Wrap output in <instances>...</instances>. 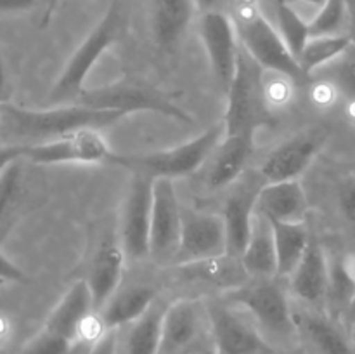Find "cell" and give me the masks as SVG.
Returning <instances> with one entry per match:
<instances>
[{
  "label": "cell",
  "mask_w": 355,
  "mask_h": 354,
  "mask_svg": "<svg viewBox=\"0 0 355 354\" xmlns=\"http://www.w3.org/2000/svg\"><path fill=\"white\" fill-rule=\"evenodd\" d=\"M127 117L116 110H97L85 104L58 106L51 110H26L2 103L3 127L26 137H62L83 128H103Z\"/></svg>",
  "instance_id": "obj_1"
},
{
  "label": "cell",
  "mask_w": 355,
  "mask_h": 354,
  "mask_svg": "<svg viewBox=\"0 0 355 354\" xmlns=\"http://www.w3.org/2000/svg\"><path fill=\"white\" fill-rule=\"evenodd\" d=\"M239 40L246 54L262 68L288 76L293 82L307 78L300 61L290 51L279 30L259 12L255 0H243L239 7Z\"/></svg>",
  "instance_id": "obj_2"
},
{
  "label": "cell",
  "mask_w": 355,
  "mask_h": 354,
  "mask_svg": "<svg viewBox=\"0 0 355 354\" xmlns=\"http://www.w3.org/2000/svg\"><path fill=\"white\" fill-rule=\"evenodd\" d=\"M225 124L211 125L198 137L175 146L172 149L148 153V155H113L110 163L125 167L132 172L148 174L151 177H173L193 174L203 165L205 160L224 141Z\"/></svg>",
  "instance_id": "obj_3"
},
{
  "label": "cell",
  "mask_w": 355,
  "mask_h": 354,
  "mask_svg": "<svg viewBox=\"0 0 355 354\" xmlns=\"http://www.w3.org/2000/svg\"><path fill=\"white\" fill-rule=\"evenodd\" d=\"M111 151L107 142L97 128H83L62 137L45 142H28V144L3 146L2 163L12 160H30L35 163H110Z\"/></svg>",
  "instance_id": "obj_4"
},
{
  "label": "cell",
  "mask_w": 355,
  "mask_h": 354,
  "mask_svg": "<svg viewBox=\"0 0 355 354\" xmlns=\"http://www.w3.org/2000/svg\"><path fill=\"white\" fill-rule=\"evenodd\" d=\"M121 24V9L118 2H113L107 7L106 14L99 21L96 28L89 33V37L82 42L68 65L62 69L61 76L51 90L49 99L52 103H64V101L80 99L85 90V80L92 71L94 65L101 59V56L116 42Z\"/></svg>",
  "instance_id": "obj_5"
},
{
  "label": "cell",
  "mask_w": 355,
  "mask_h": 354,
  "mask_svg": "<svg viewBox=\"0 0 355 354\" xmlns=\"http://www.w3.org/2000/svg\"><path fill=\"white\" fill-rule=\"evenodd\" d=\"M227 298L245 307L266 335L290 340L298 330L286 290L274 278H253L231 292Z\"/></svg>",
  "instance_id": "obj_6"
},
{
  "label": "cell",
  "mask_w": 355,
  "mask_h": 354,
  "mask_svg": "<svg viewBox=\"0 0 355 354\" xmlns=\"http://www.w3.org/2000/svg\"><path fill=\"white\" fill-rule=\"evenodd\" d=\"M78 104L97 108V110H116L121 113L153 111L173 120L193 124V117L182 108L177 106L165 92L142 82H116L101 89L83 90Z\"/></svg>",
  "instance_id": "obj_7"
},
{
  "label": "cell",
  "mask_w": 355,
  "mask_h": 354,
  "mask_svg": "<svg viewBox=\"0 0 355 354\" xmlns=\"http://www.w3.org/2000/svg\"><path fill=\"white\" fill-rule=\"evenodd\" d=\"M153 180L148 174L134 172L121 214L120 243L130 260L151 257L153 221Z\"/></svg>",
  "instance_id": "obj_8"
},
{
  "label": "cell",
  "mask_w": 355,
  "mask_h": 354,
  "mask_svg": "<svg viewBox=\"0 0 355 354\" xmlns=\"http://www.w3.org/2000/svg\"><path fill=\"white\" fill-rule=\"evenodd\" d=\"M198 31L210 59L215 80L222 87V90L227 92L238 69L239 54H241L238 26L232 23L227 14L214 9L201 12Z\"/></svg>",
  "instance_id": "obj_9"
},
{
  "label": "cell",
  "mask_w": 355,
  "mask_h": 354,
  "mask_svg": "<svg viewBox=\"0 0 355 354\" xmlns=\"http://www.w3.org/2000/svg\"><path fill=\"white\" fill-rule=\"evenodd\" d=\"M182 233V208L173 179L155 177L153 180L151 257L156 262H175Z\"/></svg>",
  "instance_id": "obj_10"
},
{
  "label": "cell",
  "mask_w": 355,
  "mask_h": 354,
  "mask_svg": "<svg viewBox=\"0 0 355 354\" xmlns=\"http://www.w3.org/2000/svg\"><path fill=\"white\" fill-rule=\"evenodd\" d=\"M263 90L259 89V76L245 54H239L238 69L227 90V110L224 124L225 135L257 130L266 124V111L262 108Z\"/></svg>",
  "instance_id": "obj_11"
},
{
  "label": "cell",
  "mask_w": 355,
  "mask_h": 354,
  "mask_svg": "<svg viewBox=\"0 0 355 354\" xmlns=\"http://www.w3.org/2000/svg\"><path fill=\"white\" fill-rule=\"evenodd\" d=\"M227 255L224 215L182 210L180 246L173 264L208 262Z\"/></svg>",
  "instance_id": "obj_12"
},
{
  "label": "cell",
  "mask_w": 355,
  "mask_h": 354,
  "mask_svg": "<svg viewBox=\"0 0 355 354\" xmlns=\"http://www.w3.org/2000/svg\"><path fill=\"white\" fill-rule=\"evenodd\" d=\"M326 137L328 132L324 128H309L284 141L263 160L260 169L262 179L266 183L298 179L314 162L324 146Z\"/></svg>",
  "instance_id": "obj_13"
},
{
  "label": "cell",
  "mask_w": 355,
  "mask_h": 354,
  "mask_svg": "<svg viewBox=\"0 0 355 354\" xmlns=\"http://www.w3.org/2000/svg\"><path fill=\"white\" fill-rule=\"evenodd\" d=\"M215 354H270L260 330L224 304L208 307Z\"/></svg>",
  "instance_id": "obj_14"
},
{
  "label": "cell",
  "mask_w": 355,
  "mask_h": 354,
  "mask_svg": "<svg viewBox=\"0 0 355 354\" xmlns=\"http://www.w3.org/2000/svg\"><path fill=\"white\" fill-rule=\"evenodd\" d=\"M201 330L198 301L179 298L165 309L159 354H189Z\"/></svg>",
  "instance_id": "obj_15"
},
{
  "label": "cell",
  "mask_w": 355,
  "mask_h": 354,
  "mask_svg": "<svg viewBox=\"0 0 355 354\" xmlns=\"http://www.w3.org/2000/svg\"><path fill=\"white\" fill-rule=\"evenodd\" d=\"M259 214L281 222H305L309 200L300 180L266 183L257 194Z\"/></svg>",
  "instance_id": "obj_16"
},
{
  "label": "cell",
  "mask_w": 355,
  "mask_h": 354,
  "mask_svg": "<svg viewBox=\"0 0 355 354\" xmlns=\"http://www.w3.org/2000/svg\"><path fill=\"white\" fill-rule=\"evenodd\" d=\"M94 312L97 311L89 283L87 280H80L73 283V287L66 292L59 304L52 309L44 328L78 344L80 328Z\"/></svg>",
  "instance_id": "obj_17"
},
{
  "label": "cell",
  "mask_w": 355,
  "mask_h": 354,
  "mask_svg": "<svg viewBox=\"0 0 355 354\" xmlns=\"http://www.w3.org/2000/svg\"><path fill=\"white\" fill-rule=\"evenodd\" d=\"M125 260H127V255L121 243L106 242L97 250L89 278H87L97 312L116 294L121 278H123Z\"/></svg>",
  "instance_id": "obj_18"
},
{
  "label": "cell",
  "mask_w": 355,
  "mask_h": 354,
  "mask_svg": "<svg viewBox=\"0 0 355 354\" xmlns=\"http://www.w3.org/2000/svg\"><path fill=\"white\" fill-rule=\"evenodd\" d=\"M290 287L293 294L307 304H321L328 297L329 262L315 239H311L304 259L290 276Z\"/></svg>",
  "instance_id": "obj_19"
},
{
  "label": "cell",
  "mask_w": 355,
  "mask_h": 354,
  "mask_svg": "<svg viewBox=\"0 0 355 354\" xmlns=\"http://www.w3.org/2000/svg\"><path fill=\"white\" fill-rule=\"evenodd\" d=\"M255 132L225 135L208 172V184L211 187H225L241 176L255 148Z\"/></svg>",
  "instance_id": "obj_20"
},
{
  "label": "cell",
  "mask_w": 355,
  "mask_h": 354,
  "mask_svg": "<svg viewBox=\"0 0 355 354\" xmlns=\"http://www.w3.org/2000/svg\"><path fill=\"white\" fill-rule=\"evenodd\" d=\"M259 189L252 191V193L250 191L232 193L225 203L224 214H222L225 222V233H227V255L236 257V259H241L250 242L257 214L255 203Z\"/></svg>",
  "instance_id": "obj_21"
},
{
  "label": "cell",
  "mask_w": 355,
  "mask_h": 354,
  "mask_svg": "<svg viewBox=\"0 0 355 354\" xmlns=\"http://www.w3.org/2000/svg\"><path fill=\"white\" fill-rule=\"evenodd\" d=\"M241 264L253 278H276L277 276V253L274 231L270 221L266 215L255 214L252 235L241 255Z\"/></svg>",
  "instance_id": "obj_22"
},
{
  "label": "cell",
  "mask_w": 355,
  "mask_h": 354,
  "mask_svg": "<svg viewBox=\"0 0 355 354\" xmlns=\"http://www.w3.org/2000/svg\"><path fill=\"white\" fill-rule=\"evenodd\" d=\"M194 0H153V33L159 47L179 44L194 16Z\"/></svg>",
  "instance_id": "obj_23"
},
{
  "label": "cell",
  "mask_w": 355,
  "mask_h": 354,
  "mask_svg": "<svg viewBox=\"0 0 355 354\" xmlns=\"http://www.w3.org/2000/svg\"><path fill=\"white\" fill-rule=\"evenodd\" d=\"M155 290L149 287H130L114 294L106 305L99 311L101 319L107 332L120 326L132 325L155 305Z\"/></svg>",
  "instance_id": "obj_24"
},
{
  "label": "cell",
  "mask_w": 355,
  "mask_h": 354,
  "mask_svg": "<svg viewBox=\"0 0 355 354\" xmlns=\"http://www.w3.org/2000/svg\"><path fill=\"white\" fill-rule=\"evenodd\" d=\"M269 219V217H267ZM277 253V276H291L311 243L305 222H281L269 219Z\"/></svg>",
  "instance_id": "obj_25"
},
{
  "label": "cell",
  "mask_w": 355,
  "mask_h": 354,
  "mask_svg": "<svg viewBox=\"0 0 355 354\" xmlns=\"http://www.w3.org/2000/svg\"><path fill=\"white\" fill-rule=\"evenodd\" d=\"M297 328L321 354H354L345 333L328 316L318 312H295Z\"/></svg>",
  "instance_id": "obj_26"
},
{
  "label": "cell",
  "mask_w": 355,
  "mask_h": 354,
  "mask_svg": "<svg viewBox=\"0 0 355 354\" xmlns=\"http://www.w3.org/2000/svg\"><path fill=\"white\" fill-rule=\"evenodd\" d=\"M355 298V252L343 253L329 264L328 302L331 316L345 318Z\"/></svg>",
  "instance_id": "obj_27"
},
{
  "label": "cell",
  "mask_w": 355,
  "mask_h": 354,
  "mask_svg": "<svg viewBox=\"0 0 355 354\" xmlns=\"http://www.w3.org/2000/svg\"><path fill=\"white\" fill-rule=\"evenodd\" d=\"M165 309L155 304L142 318L132 323L125 344V354H159Z\"/></svg>",
  "instance_id": "obj_28"
},
{
  "label": "cell",
  "mask_w": 355,
  "mask_h": 354,
  "mask_svg": "<svg viewBox=\"0 0 355 354\" xmlns=\"http://www.w3.org/2000/svg\"><path fill=\"white\" fill-rule=\"evenodd\" d=\"M352 47V38L349 35H326V37H311L302 51L300 61L305 75H312L322 66L342 58Z\"/></svg>",
  "instance_id": "obj_29"
},
{
  "label": "cell",
  "mask_w": 355,
  "mask_h": 354,
  "mask_svg": "<svg viewBox=\"0 0 355 354\" xmlns=\"http://www.w3.org/2000/svg\"><path fill=\"white\" fill-rule=\"evenodd\" d=\"M276 14L281 37L284 38L290 51L298 59L307 42L311 40V24L295 9L293 3H288L284 0H277L276 2Z\"/></svg>",
  "instance_id": "obj_30"
},
{
  "label": "cell",
  "mask_w": 355,
  "mask_h": 354,
  "mask_svg": "<svg viewBox=\"0 0 355 354\" xmlns=\"http://www.w3.org/2000/svg\"><path fill=\"white\" fill-rule=\"evenodd\" d=\"M345 19L347 0H328V3L309 19L311 37L340 35V30H342Z\"/></svg>",
  "instance_id": "obj_31"
},
{
  "label": "cell",
  "mask_w": 355,
  "mask_h": 354,
  "mask_svg": "<svg viewBox=\"0 0 355 354\" xmlns=\"http://www.w3.org/2000/svg\"><path fill=\"white\" fill-rule=\"evenodd\" d=\"M82 349L83 346H78L73 340L42 328L40 333L23 347L21 354H78Z\"/></svg>",
  "instance_id": "obj_32"
},
{
  "label": "cell",
  "mask_w": 355,
  "mask_h": 354,
  "mask_svg": "<svg viewBox=\"0 0 355 354\" xmlns=\"http://www.w3.org/2000/svg\"><path fill=\"white\" fill-rule=\"evenodd\" d=\"M19 162L21 160H12L9 163H2V172H0V221L2 224H6L10 207L14 205V198L19 189Z\"/></svg>",
  "instance_id": "obj_33"
},
{
  "label": "cell",
  "mask_w": 355,
  "mask_h": 354,
  "mask_svg": "<svg viewBox=\"0 0 355 354\" xmlns=\"http://www.w3.org/2000/svg\"><path fill=\"white\" fill-rule=\"evenodd\" d=\"M338 201L343 215L355 222V176H347L338 187Z\"/></svg>",
  "instance_id": "obj_34"
},
{
  "label": "cell",
  "mask_w": 355,
  "mask_h": 354,
  "mask_svg": "<svg viewBox=\"0 0 355 354\" xmlns=\"http://www.w3.org/2000/svg\"><path fill=\"white\" fill-rule=\"evenodd\" d=\"M335 83L338 89L349 94L355 103V59H347L335 73Z\"/></svg>",
  "instance_id": "obj_35"
},
{
  "label": "cell",
  "mask_w": 355,
  "mask_h": 354,
  "mask_svg": "<svg viewBox=\"0 0 355 354\" xmlns=\"http://www.w3.org/2000/svg\"><path fill=\"white\" fill-rule=\"evenodd\" d=\"M89 354H118V337L116 330L107 332L99 342L94 347H90Z\"/></svg>",
  "instance_id": "obj_36"
},
{
  "label": "cell",
  "mask_w": 355,
  "mask_h": 354,
  "mask_svg": "<svg viewBox=\"0 0 355 354\" xmlns=\"http://www.w3.org/2000/svg\"><path fill=\"white\" fill-rule=\"evenodd\" d=\"M24 274L14 262H10L9 257L2 252V281H23Z\"/></svg>",
  "instance_id": "obj_37"
},
{
  "label": "cell",
  "mask_w": 355,
  "mask_h": 354,
  "mask_svg": "<svg viewBox=\"0 0 355 354\" xmlns=\"http://www.w3.org/2000/svg\"><path fill=\"white\" fill-rule=\"evenodd\" d=\"M37 0H0V7L3 12H19L33 7Z\"/></svg>",
  "instance_id": "obj_38"
},
{
  "label": "cell",
  "mask_w": 355,
  "mask_h": 354,
  "mask_svg": "<svg viewBox=\"0 0 355 354\" xmlns=\"http://www.w3.org/2000/svg\"><path fill=\"white\" fill-rule=\"evenodd\" d=\"M62 0H47V9H45V14H44V19H42V24H47L49 19H51V16L54 14V10L58 9L59 3H61Z\"/></svg>",
  "instance_id": "obj_39"
},
{
  "label": "cell",
  "mask_w": 355,
  "mask_h": 354,
  "mask_svg": "<svg viewBox=\"0 0 355 354\" xmlns=\"http://www.w3.org/2000/svg\"><path fill=\"white\" fill-rule=\"evenodd\" d=\"M196 3V9L201 12H207V10H214L215 6L218 3V0H194Z\"/></svg>",
  "instance_id": "obj_40"
},
{
  "label": "cell",
  "mask_w": 355,
  "mask_h": 354,
  "mask_svg": "<svg viewBox=\"0 0 355 354\" xmlns=\"http://www.w3.org/2000/svg\"><path fill=\"white\" fill-rule=\"evenodd\" d=\"M297 2L305 3V6L312 7V9H314L315 12H318L319 9H322V7H324L326 3H328V0H297ZM315 12H314V14H315Z\"/></svg>",
  "instance_id": "obj_41"
},
{
  "label": "cell",
  "mask_w": 355,
  "mask_h": 354,
  "mask_svg": "<svg viewBox=\"0 0 355 354\" xmlns=\"http://www.w3.org/2000/svg\"><path fill=\"white\" fill-rule=\"evenodd\" d=\"M345 321H347V325H349V328H350V326L354 325V321H355V298H354L352 305H350L349 312H347V316H345Z\"/></svg>",
  "instance_id": "obj_42"
},
{
  "label": "cell",
  "mask_w": 355,
  "mask_h": 354,
  "mask_svg": "<svg viewBox=\"0 0 355 354\" xmlns=\"http://www.w3.org/2000/svg\"><path fill=\"white\" fill-rule=\"evenodd\" d=\"M284 2H288V3H293V6H295V3H297V0H284Z\"/></svg>",
  "instance_id": "obj_43"
},
{
  "label": "cell",
  "mask_w": 355,
  "mask_h": 354,
  "mask_svg": "<svg viewBox=\"0 0 355 354\" xmlns=\"http://www.w3.org/2000/svg\"><path fill=\"white\" fill-rule=\"evenodd\" d=\"M350 330H352V333H355V321H354V325L350 326Z\"/></svg>",
  "instance_id": "obj_44"
}]
</instances>
